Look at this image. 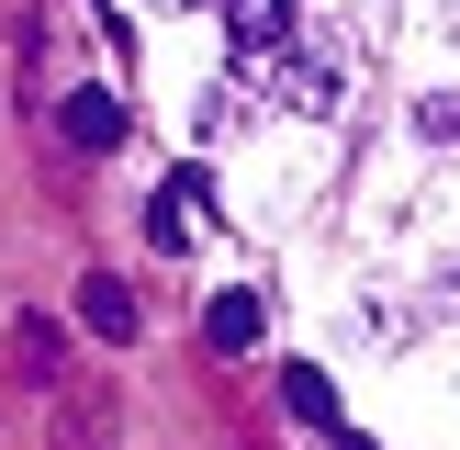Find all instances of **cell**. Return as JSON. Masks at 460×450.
Masks as SVG:
<instances>
[{
  "label": "cell",
  "instance_id": "obj_1",
  "mask_svg": "<svg viewBox=\"0 0 460 450\" xmlns=\"http://www.w3.org/2000/svg\"><path fill=\"white\" fill-rule=\"evenodd\" d=\"M124 439V405L102 394V382H57V405H45V450H112Z\"/></svg>",
  "mask_w": 460,
  "mask_h": 450
},
{
  "label": "cell",
  "instance_id": "obj_2",
  "mask_svg": "<svg viewBox=\"0 0 460 450\" xmlns=\"http://www.w3.org/2000/svg\"><path fill=\"white\" fill-rule=\"evenodd\" d=\"M202 225H214V180H202V169H169L157 202H146V237H157V248H191Z\"/></svg>",
  "mask_w": 460,
  "mask_h": 450
},
{
  "label": "cell",
  "instance_id": "obj_3",
  "mask_svg": "<svg viewBox=\"0 0 460 450\" xmlns=\"http://www.w3.org/2000/svg\"><path fill=\"white\" fill-rule=\"evenodd\" d=\"M124 135H135L124 90H79V102H67V147H79V158H112Z\"/></svg>",
  "mask_w": 460,
  "mask_h": 450
},
{
  "label": "cell",
  "instance_id": "obj_4",
  "mask_svg": "<svg viewBox=\"0 0 460 450\" xmlns=\"http://www.w3.org/2000/svg\"><path fill=\"white\" fill-rule=\"evenodd\" d=\"M225 34H236V57H281L292 45V0H225Z\"/></svg>",
  "mask_w": 460,
  "mask_h": 450
},
{
  "label": "cell",
  "instance_id": "obj_5",
  "mask_svg": "<svg viewBox=\"0 0 460 450\" xmlns=\"http://www.w3.org/2000/svg\"><path fill=\"white\" fill-rule=\"evenodd\" d=\"M79 327L124 349V338H135V282H112V270H90V282H79Z\"/></svg>",
  "mask_w": 460,
  "mask_h": 450
},
{
  "label": "cell",
  "instance_id": "obj_6",
  "mask_svg": "<svg viewBox=\"0 0 460 450\" xmlns=\"http://www.w3.org/2000/svg\"><path fill=\"white\" fill-rule=\"evenodd\" d=\"M202 349H259V292H214V304H202Z\"/></svg>",
  "mask_w": 460,
  "mask_h": 450
},
{
  "label": "cell",
  "instance_id": "obj_7",
  "mask_svg": "<svg viewBox=\"0 0 460 450\" xmlns=\"http://www.w3.org/2000/svg\"><path fill=\"white\" fill-rule=\"evenodd\" d=\"M281 417H292V428H337V382L314 372V360H292V372H281Z\"/></svg>",
  "mask_w": 460,
  "mask_h": 450
},
{
  "label": "cell",
  "instance_id": "obj_8",
  "mask_svg": "<svg viewBox=\"0 0 460 450\" xmlns=\"http://www.w3.org/2000/svg\"><path fill=\"white\" fill-rule=\"evenodd\" d=\"M12 360H22V372H34V382H57V327H34V315H22V327H12Z\"/></svg>",
  "mask_w": 460,
  "mask_h": 450
},
{
  "label": "cell",
  "instance_id": "obj_9",
  "mask_svg": "<svg viewBox=\"0 0 460 450\" xmlns=\"http://www.w3.org/2000/svg\"><path fill=\"white\" fill-rule=\"evenodd\" d=\"M337 450H371V439H359V428H337Z\"/></svg>",
  "mask_w": 460,
  "mask_h": 450
},
{
  "label": "cell",
  "instance_id": "obj_10",
  "mask_svg": "<svg viewBox=\"0 0 460 450\" xmlns=\"http://www.w3.org/2000/svg\"><path fill=\"white\" fill-rule=\"evenodd\" d=\"M169 12H180V0H169Z\"/></svg>",
  "mask_w": 460,
  "mask_h": 450
}]
</instances>
